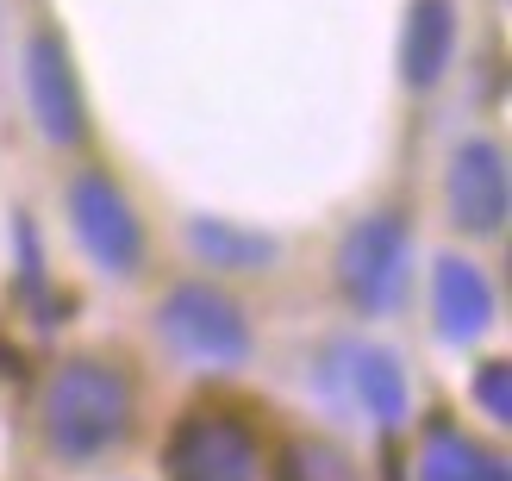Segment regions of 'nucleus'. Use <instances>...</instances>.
<instances>
[{
    "mask_svg": "<svg viewBox=\"0 0 512 481\" xmlns=\"http://www.w3.org/2000/svg\"><path fill=\"white\" fill-rule=\"evenodd\" d=\"M125 419H132V388L113 363L75 357L50 375L44 388V438L63 450V457H100L107 444L125 438Z\"/></svg>",
    "mask_w": 512,
    "mask_h": 481,
    "instance_id": "1",
    "label": "nucleus"
},
{
    "mask_svg": "<svg viewBox=\"0 0 512 481\" xmlns=\"http://www.w3.org/2000/svg\"><path fill=\"white\" fill-rule=\"evenodd\" d=\"M163 338L194 363H213V369H232L250 357V325L238 313V300H225L207 282H188V288H169L163 300Z\"/></svg>",
    "mask_w": 512,
    "mask_h": 481,
    "instance_id": "2",
    "label": "nucleus"
},
{
    "mask_svg": "<svg viewBox=\"0 0 512 481\" xmlns=\"http://www.w3.org/2000/svg\"><path fill=\"white\" fill-rule=\"evenodd\" d=\"M338 288L363 313H388L406 294V225L394 213H375L363 225H350V238L338 250Z\"/></svg>",
    "mask_w": 512,
    "mask_h": 481,
    "instance_id": "3",
    "label": "nucleus"
},
{
    "mask_svg": "<svg viewBox=\"0 0 512 481\" xmlns=\"http://www.w3.org/2000/svg\"><path fill=\"white\" fill-rule=\"evenodd\" d=\"M69 219H75V238H82V250L100 263V269H138L144 257V232H138V213H132V200H125L100 169L88 175H75V188H69Z\"/></svg>",
    "mask_w": 512,
    "mask_h": 481,
    "instance_id": "4",
    "label": "nucleus"
},
{
    "mask_svg": "<svg viewBox=\"0 0 512 481\" xmlns=\"http://www.w3.org/2000/svg\"><path fill=\"white\" fill-rule=\"evenodd\" d=\"M169 475L175 481H256V444L238 419L194 413L169 438Z\"/></svg>",
    "mask_w": 512,
    "mask_h": 481,
    "instance_id": "5",
    "label": "nucleus"
},
{
    "mask_svg": "<svg viewBox=\"0 0 512 481\" xmlns=\"http://www.w3.org/2000/svg\"><path fill=\"white\" fill-rule=\"evenodd\" d=\"M25 88H32V113L50 144L82 138V88H75V63L57 32H38L25 44Z\"/></svg>",
    "mask_w": 512,
    "mask_h": 481,
    "instance_id": "6",
    "label": "nucleus"
},
{
    "mask_svg": "<svg viewBox=\"0 0 512 481\" xmlns=\"http://www.w3.org/2000/svg\"><path fill=\"white\" fill-rule=\"evenodd\" d=\"M506 150L494 138H469L450 157V213L463 232H500L506 225Z\"/></svg>",
    "mask_w": 512,
    "mask_h": 481,
    "instance_id": "7",
    "label": "nucleus"
},
{
    "mask_svg": "<svg viewBox=\"0 0 512 481\" xmlns=\"http://www.w3.org/2000/svg\"><path fill=\"white\" fill-rule=\"evenodd\" d=\"M431 307H438L444 338L469 344V338L488 332V319H494V288H488V275H481L475 263L444 257L438 275H431Z\"/></svg>",
    "mask_w": 512,
    "mask_h": 481,
    "instance_id": "8",
    "label": "nucleus"
},
{
    "mask_svg": "<svg viewBox=\"0 0 512 481\" xmlns=\"http://www.w3.org/2000/svg\"><path fill=\"white\" fill-rule=\"evenodd\" d=\"M450 50H456V7L450 0H413L406 44H400L406 88H438V75L450 69Z\"/></svg>",
    "mask_w": 512,
    "mask_h": 481,
    "instance_id": "9",
    "label": "nucleus"
},
{
    "mask_svg": "<svg viewBox=\"0 0 512 481\" xmlns=\"http://www.w3.org/2000/svg\"><path fill=\"white\" fill-rule=\"evenodd\" d=\"M356 394H363L369 419H381V425L406 419V375L388 350H363V357H356Z\"/></svg>",
    "mask_w": 512,
    "mask_h": 481,
    "instance_id": "10",
    "label": "nucleus"
},
{
    "mask_svg": "<svg viewBox=\"0 0 512 481\" xmlns=\"http://www.w3.org/2000/svg\"><path fill=\"white\" fill-rule=\"evenodd\" d=\"M194 250L207 263H219V269H244V263H269L275 257L269 238H244L238 225H219V219H200L194 225Z\"/></svg>",
    "mask_w": 512,
    "mask_h": 481,
    "instance_id": "11",
    "label": "nucleus"
},
{
    "mask_svg": "<svg viewBox=\"0 0 512 481\" xmlns=\"http://www.w3.org/2000/svg\"><path fill=\"white\" fill-rule=\"evenodd\" d=\"M481 475V450L469 438H456V432H431L425 438V457H419V481H475Z\"/></svg>",
    "mask_w": 512,
    "mask_h": 481,
    "instance_id": "12",
    "label": "nucleus"
},
{
    "mask_svg": "<svg viewBox=\"0 0 512 481\" xmlns=\"http://www.w3.org/2000/svg\"><path fill=\"white\" fill-rule=\"evenodd\" d=\"M281 475L288 481H356V469L331 444H294L288 457H281Z\"/></svg>",
    "mask_w": 512,
    "mask_h": 481,
    "instance_id": "13",
    "label": "nucleus"
},
{
    "mask_svg": "<svg viewBox=\"0 0 512 481\" xmlns=\"http://www.w3.org/2000/svg\"><path fill=\"white\" fill-rule=\"evenodd\" d=\"M475 400L488 407L494 419H512V400H506V363H481L475 375Z\"/></svg>",
    "mask_w": 512,
    "mask_h": 481,
    "instance_id": "14",
    "label": "nucleus"
},
{
    "mask_svg": "<svg viewBox=\"0 0 512 481\" xmlns=\"http://www.w3.org/2000/svg\"><path fill=\"white\" fill-rule=\"evenodd\" d=\"M475 481H506V463L500 457H481V475Z\"/></svg>",
    "mask_w": 512,
    "mask_h": 481,
    "instance_id": "15",
    "label": "nucleus"
}]
</instances>
